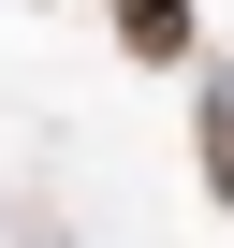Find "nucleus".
<instances>
[{
  "instance_id": "1",
  "label": "nucleus",
  "mask_w": 234,
  "mask_h": 248,
  "mask_svg": "<svg viewBox=\"0 0 234 248\" xmlns=\"http://www.w3.org/2000/svg\"><path fill=\"white\" fill-rule=\"evenodd\" d=\"M190 175H205V204L234 219V59L190 73Z\"/></svg>"
},
{
  "instance_id": "2",
  "label": "nucleus",
  "mask_w": 234,
  "mask_h": 248,
  "mask_svg": "<svg viewBox=\"0 0 234 248\" xmlns=\"http://www.w3.org/2000/svg\"><path fill=\"white\" fill-rule=\"evenodd\" d=\"M102 15H117V44H132L147 73H176V59H190V0H102Z\"/></svg>"
}]
</instances>
